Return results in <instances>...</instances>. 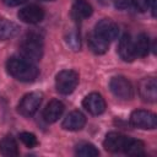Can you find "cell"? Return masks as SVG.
Segmentation results:
<instances>
[{"label":"cell","instance_id":"obj_1","mask_svg":"<svg viewBox=\"0 0 157 157\" xmlns=\"http://www.w3.org/2000/svg\"><path fill=\"white\" fill-rule=\"evenodd\" d=\"M6 69L12 77L22 82H32L37 78L39 74L37 66L33 65L31 61L16 56H12L7 60Z\"/></svg>","mask_w":157,"mask_h":157},{"label":"cell","instance_id":"obj_2","mask_svg":"<svg viewBox=\"0 0 157 157\" xmlns=\"http://www.w3.org/2000/svg\"><path fill=\"white\" fill-rule=\"evenodd\" d=\"M20 50L23 59L28 61H38L43 55L42 38L36 33H28L20 44Z\"/></svg>","mask_w":157,"mask_h":157},{"label":"cell","instance_id":"obj_3","mask_svg":"<svg viewBox=\"0 0 157 157\" xmlns=\"http://www.w3.org/2000/svg\"><path fill=\"white\" fill-rule=\"evenodd\" d=\"M78 74L74 70H63L55 77L56 91L61 94H70L78 85Z\"/></svg>","mask_w":157,"mask_h":157},{"label":"cell","instance_id":"obj_4","mask_svg":"<svg viewBox=\"0 0 157 157\" xmlns=\"http://www.w3.org/2000/svg\"><path fill=\"white\" fill-rule=\"evenodd\" d=\"M109 88L117 98L123 99V101L131 99L134 96V90H132L130 81L123 76L113 77L109 82Z\"/></svg>","mask_w":157,"mask_h":157},{"label":"cell","instance_id":"obj_5","mask_svg":"<svg viewBox=\"0 0 157 157\" xmlns=\"http://www.w3.org/2000/svg\"><path fill=\"white\" fill-rule=\"evenodd\" d=\"M42 103V94L39 92L27 93L20 102L17 110L23 117H32L39 108Z\"/></svg>","mask_w":157,"mask_h":157},{"label":"cell","instance_id":"obj_6","mask_svg":"<svg viewBox=\"0 0 157 157\" xmlns=\"http://www.w3.org/2000/svg\"><path fill=\"white\" fill-rule=\"evenodd\" d=\"M130 123L140 129H155L157 125V118L156 114L150 110L137 109L131 113Z\"/></svg>","mask_w":157,"mask_h":157},{"label":"cell","instance_id":"obj_7","mask_svg":"<svg viewBox=\"0 0 157 157\" xmlns=\"http://www.w3.org/2000/svg\"><path fill=\"white\" fill-rule=\"evenodd\" d=\"M94 32L98 36H101L102 38H104L105 40L110 42V40H114L118 38L119 27L114 21H112L109 18H103L96 25Z\"/></svg>","mask_w":157,"mask_h":157},{"label":"cell","instance_id":"obj_8","mask_svg":"<svg viewBox=\"0 0 157 157\" xmlns=\"http://www.w3.org/2000/svg\"><path fill=\"white\" fill-rule=\"evenodd\" d=\"M82 105L92 115H99V114L104 113V110H105L104 98L99 93H96V92L87 94L82 102Z\"/></svg>","mask_w":157,"mask_h":157},{"label":"cell","instance_id":"obj_9","mask_svg":"<svg viewBox=\"0 0 157 157\" xmlns=\"http://www.w3.org/2000/svg\"><path fill=\"white\" fill-rule=\"evenodd\" d=\"M18 18L25 22V23H38L44 18V11L42 7L37 6V5H28L22 7L18 13H17Z\"/></svg>","mask_w":157,"mask_h":157},{"label":"cell","instance_id":"obj_10","mask_svg":"<svg viewBox=\"0 0 157 157\" xmlns=\"http://www.w3.org/2000/svg\"><path fill=\"white\" fill-rule=\"evenodd\" d=\"M140 97L145 102H156L157 99V82L153 77H145L139 83Z\"/></svg>","mask_w":157,"mask_h":157},{"label":"cell","instance_id":"obj_11","mask_svg":"<svg viewBox=\"0 0 157 157\" xmlns=\"http://www.w3.org/2000/svg\"><path fill=\"white\" fill-rule=\"evenodd\" d=\"M86 124V117L80 110H72L70 112L66 118L63 120V129L69 131H77L81 130Z\"/></svg>","mask_w":157,"mask_h":157},{"label":"cell","instance_id":"obj_12","mask_svg":"<svg viewBox=\"0 0 157 157\" xmlns=\"http://www.w3.org/2000/svg\"><path fill=\"white\" fill-rule=\"evenodd\" d=\"M128 136L119 132H109L104 139V148L109 152H123Z\"/></svg>","mask_w":157,"mask_h":157},{"label":"cell","instance_id":"obj_13","mask_svg":"<svg viewBox=\"0 0 157 157\" xmlns=\"http://www.w3.org/2000/svg\"><path fill=\"white\" fill-rule=\"evenodd\" d=\"M65 105L59 99H52L43 112V118L47 123H55L64 113Z\"/></svg>","mask_w":157,"mask_h":157},{"label":"cell","instance_id":"obj_14","mask_svg":"<svg viewBox=\"0 0 157 157\" xmlns=\"http://www.w3.org/2000/svg\"><path fill=\"white\" fill-rule=\"evenodd\" d=\"M118 52L120 58L124 61H132L136 55H135V50H134V40L131 39V37L129 34H123L120 40H119V47H118Z\"/></svg>","mask_w":157,"mask_h":157},{"label":"cell","instance_id":"obj_15","mask_svg":"<svg viewBox=\"0 0 157 157\" xmlns=\"http://www.w3.org/2000/svg\"><path fill=\"white\" fill-rule=\"evenodd\" d=\"M87 43H88L91 52H93L94 54H98V55L107 53L108 47H109V42L105 40L104 38H102L101 36H98L96 32H93L88 36Z\"/></svg>","mask_w":157,"mask_h":157},{"label":"cell","instance_id":"obj_16","mask_svg":"<svg viewBox=\"0 0 157 157\" xmlns=\"http://www.w3.org/2000/svg\"><path fill=\"white\" fill-rule=\"evenodd\" d=\"M0 153L5 157H13L18 155L17 142L11 135L4 136L0 140Z\"/></svg>","mask_w":157,"mask_h":157},{"label":"cell","instance_id":"obj_17","mask_svg":"<svg viewBox=\"0 0 157 157\" xmlns=\"http://www.w3.org/2000/svg\"><path fill=\"white\" fill-rule=\"evenodd\" d=\"M150 48H151V44H150V39H148V36L145 34V33H140L135 42H134V50H135V55L136 56H146L150 52Z\"/></svg>","mask_w":157,"mask_h":157},{"label":"cell","instance_id":"obj_18","mask_svg":"<svg viewBox=\"0 0 157 157\" xmlns=\"http://www.w3.org/2000/svg\"><path fill=\"white\" fill-rule=\"evenodd\" d=\"M92 15V6L85 0H77L72 6V16L76 20H83Z\"/></svg>","mask_w":157,"mask_h":157},{"label":"cell","instance_id":"obj_19","mask_svg":"<svg viewBox=\"0 0 157 157\" xmlns=\"http://www.w3.org/2000/svg\"><path fill=\"white\" fill-rule=\"evenodd\" d=\"M18 26L7 20H0V40H6L15 37L18 33Z\"/></svg>","mask_w":157,"mask_h":157},{"label":"cell","instance_id":"obj_20","mask_svg":"<svg viewBox=\"0 0 157 157\" xmlns=\"http://www.w3.org/2000/svg\"><path fill=\"white\" fill-rule=\"evenodd\" d=\"M123 152L129 155V156H142L145 153V145L140 140L128 137Z\"/></svg>","mask_w":157,"mask_h":157},{"label":"cell","instance_id":"obj_21","mask_svg":"<svg viewBox=\"0 0 157 157\" xmlns=\"http://www.w3.org/2000/svg\"><path fill=\"white\" fill-rule=\"evenodd\" d=\"M76 155L80 157H96L99 155V151L94 145L90 142H82L76 146Z\"/></svg>","mask_w":157,"mask_h":157},{"label":"cell","instance_id":"obj_22","mask_svg":"<svg viewBox=\"0 0 157 157\" xmlns=\"http://www.w3.org/2000/svg\"><path fill=\"white\" fill-rule=\"evenodd\" d=\"M66 43L67 45L74 50V52H77L81 47V42H80V36L78 33L75 31V29H71L67 36H66Z\"/></svg>","mask_w":157,"mask_h":157},{"label":"cell","instance_id":"obj_23","mask_svg":"<svg viewBox=\"0 0 157 157\" xmlns=\"http://www.w3.org/2000/svg\"><path fill=\"white\" fill-rule=\"evenodd\" d=\"M20 140H21L27 147H29V148L36 147V146L38 145V140H37L36 135L32 134V132H21V134H20Z\"/></svg>","mask_w":157,"mask_h":157},{"label":"cell","instance_id":"obj_24","mask_svg":"<svg viewBox=\"0 0 157 157\" xmlns=\"http://www.w3.org/2000/svg\"><path fill=\"white\" fill-rule=\"evenodd\" d=\"M132 2H134L135 7H136L139 11L144 12V11H146V10L150 7L151 0H132Z\"/></svg>","mask_w":157,"mask_h":157},{"label":"cell","instance_id":"obj_25","mask_svg":"<svg viewBox=\"0 0 157 157\" xmlns=\"http://www.w3.org/2000/svg\"><path fill=\"white\" fill-rule=\"evenodd\" d=\"M132 0H114V5L117 9H126L131 5Z\"/></svg>","mask_w":157,"mask_h":157},{"label":"cell","instance_id":"obj_26","mask_svg":"<svg viewBox=\"0 0 157 157\" xmlns=\"http://www.w3.org/2000/svg\"><path fill=\"white\" fill-rule=\"evenodd\" d=\"M2 1L7 6H18V5L23 4L26 0H2Z\"/></svg>","mask_w":157,"mask_h":157},{"label":"cell","instance_id":"obj_27","mask_svg":"<svg viewBox=\"0 0 157 157\" xmlns=\"http://www.w3.org/2000/svg\"><path fill=\"white\" fill-rule=\"evenodd\" d=\"M42 1H53V0H42Z\"/></svg>","mask_w":157,"mask_h":157}]
</instances>
